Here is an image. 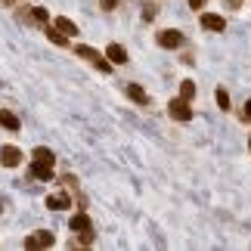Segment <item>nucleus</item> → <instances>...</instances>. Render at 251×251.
Returning a JSON list of instances; mask_svg holds the SVG:
<instances>
[{
    "label": "nucleus",
    "mask_w": 251,
    "mask_h": 251,
    "mask_svg": "<svg viewBox=\"0 0 251 251\" xmlns=\"http://www.w3.org/2000/svg\"><path fill=\"white\" fill-rule=\"evenodd\" d=\"M53 165H56L53 152L47 149V146H37L34 149V161H31V174H34L37 180H50L53 177Z\"/></svg>",
    "instance_id": "1"
},
{
    "label": "nucleus",
    "mask_w": 251,
    "mask_h": 251,
    "mask_svg": "<svg viewBox=\"0 0 251 251\" xmlns=\"http://www.w3.org/2000/svg\"><path fill=\"white\" fill-rule=\"evenodd\" d=\"M75 53H78L81 59L93 62V65H96V72H102V75H109V72H112V62L105 59V56H100L96 50H90V47H75Z\"/></svg>",
    "instance_id": "2"
},
{
    "label": "nucleus",
    "mask_w": 251,
    "mask_h": 251,
    "mask_svg": "<svg viewBox=\"0 0 251 251\" xmlns=\"http://www.w3.org/2000/svg\"><path fill=\"white\" fill-rule=\"evenodd\" d=\"M53 242H56V239H53L50 229H41V233H31L25 239V251H44V248H50Z\"/></svg>",
    "instance_id": "3"
},
{
    "label": "nucleus",
    "mask_w": 251,
    "mask_h": 251,
    "mask_svg": "<svg viewBox=\"0 0 251 251\" xmlns=\"http://www.w3.org/2000/svg\"><path fill=\"white\" fill-rule=\"evenodd\" d=\"M168 112H171V115H174L177 121H192V109H189V102L183 100V96H180V100H171Z\"/></svg>",
    "instance_id": "4"
},
{
    "label": "nucleus",
    "mask_w": 251,
    "mask_h": 251,
    "mask_svg": "<svg viewBox=\"0 0 251 251\" xmlns=\"http://www.w3.org/2000/svg\"><path fill=\"white\" fill-rule=\"evenodd\" d=\"M0 165H6V168L22 165V149H19V146H3V149H0Z\"/></svg>",
    "instance_id": "5"
},
{
    "label": "nucleus",
    "mask_w": 251,
    "mask_h": 251,
    "mask_svg": "<svg viewBox=\"0 0 251 251\" xmlns=\"http://www.w3.org/2000/svg\"><path fill=\"white\" fill-rule=\"evenodd\" d=\"M105 59H109L112 65H124L127 62V50H124L121 44H109L105 47Z\"/></svg>",
    "instance_id": "6"
},
{
    "label": "nucleus",
    "mask_w": 251,
    "mask_h": 251,
    "mask_svg": "<svg viewBox=\"0 0 251 251\" xmlns=\"http://www.w3.org/2000/svg\"><path fill=\"white\" fill-rule=\"evenodd\" d=\"M158 44L165 47V50H177V47L183 44V34L174 31V28H171V31H161V34H158Z\"/></svg>",
    "instance_id": "7"
},
{
    "label": "nucleus",
    "mask_w": 251,
    "mask_h": 251,
    "mask_svg": "<svg viewBox=\"0 0 251 251\" xmlns=\"http://www.w3.org/2000/svg\"><path fill=\"white\" fill-rule=\"evenodd\" d=\"M47 208L50 211H69L72 208V196H47Z\"/></svg>",
    "instance_id": "8"
},
{
    "label": "nucleus",
    "mask_w": 251,
    "mask_h": 251,
    "mask_svg": "<svg viewBox=\"0 0 251 251\" xmlns=\"http://www.w3.org/2000/svg\"><path fill=\"white\" fill-rule=\"evenodd\" d=\"M201 25H205L208 31H224V28H226V22L220 16H214V13H205V16H201Z\"/></svg>",
    "instance_id": "9"
},
{
    "label": "nucleus",
    "mask_w": 251,
    "mask_h": 251,
    "mask_svg": "<svg viewBox=\"0 0 251 251\" xmlns=\"http://www.w3.org/2000/svg\"><path fill=\"white\" fill-rule=\"evenodd\" d=\"M53 28H59V31L69 37V34H78V25L72 22V19H65V16H59V19H53Z\"/></svg>",
    "instance_id": "10"
},
{
    "label": "nucleus",
    "mask_w": 251,
    "mask_h": 251,
    "mask_svg": "<svg viewBox=\"0 0 251 251\" xmlns=\"http://www.w3.org/2000/svg\"><path fill=\"white\" fill-rule=\"evenodd\" d=\"M127 96L133 102H140V105H149V96H146V90H143L140 84H127Z\"/></svg>",
    "instance_id": "11"
},
{
    "label": "nucleus",
    "mask_w": 251,
    "mask_h": 251,
    "mask_svg": "<svg viewBox=\"0 0 251 251\" xmlns=\"http://www.w3.org/2000/svg\"><path fill=\"white\" fill-rule=\"evenodd\" d=\"M0 127H6V130H19L22 124H19V118L13 112H6V109H0Z\"/></svg>",
    "instance_id": "12"
},
{
    "label": "nucleus",
    "mask_w": 251,
    "mask_h": 251,
    "mask_svg": "<svg viewBox=\"0 0 251 251\" xmlns=\"http://www.w3.org/2000/svg\"><path fill=\"white\" fill-rule=\"evenodd\" d=\"M69 224H72V233H84V229H93V226H90V217H87V214H75Z\"/></svg>",
    "instance_id": "13"
},
{
    "label": "nucleus",
    "mask_w": 251,
    "mask_h": 251,
    "mask_svg": "<svg viewBox=\"0 0 251 251\" xmlns=\"http://www.w3.org/2000/svg\"><path fill=\"white\" fill-rule=\"evenodd\" d=\"M180 96H183L186 102H192V100H196V84H192V81H183V84H180Z\"/></svg>",
    "instance_id": "14"
},
{
    "label": "nucleus",
    "mask_w": 251,
    "mask_h": 251,
    "mask_svg": "<svg viewBox=\"0 0 251 251\" xmlns=\"http://www.w3.org/2000/svg\"><path fill=\"white\" fill-rule=\"evenodd\" d=\"M47 37H50V41L56 44V47H65L69 41H65V34L59 31V28H47Z\"/></svg>",
    "instance_id": "15"
},
{
    "label": "nucleus",
    "mask_w": 251,
    "mask_h": 251,
    "mask_svg": "<svg viewBox=\"0 0 251 251\" xmlns=\"http://www.w3.org/2000/svg\"><path fill=\"white\" fill-rule=\"evenodd\" d=\"M31 19H34V22H41V25H44V22H50V13H47L44 6H34V9H31Z\"/></svg>",
    "instance_id": "16"
},
{
    "label": "nucleus",
    "mask_w": 251,
    "mask_h": 251,
    "mask_svg": "<svg viewBox=\"0 0 251 251\" xmlns=\"http://www.w3.org/2000/svg\"><path fill=\"white\" fill-rule=\"evenodd\" d=\"M217 105H220V109H229V96H226V90H224V87H220V90H217Z\"/></svg>",
    "instance_id": "17"
},
{
    "label": "nucleus",
    "mask_w": 251,
    "mask_h": 251,
    "mask_svg": "<svg viewBox=\"0 0 251 251\" xmlns=\"http://www.w3.org/2000/svg\"><path fill=\"white\" fill-rule=\"evenodd\" d=\"M118 6V0H102V9H115Z\"/></svg>",
    "instance_id": "18"
},
{
    "label": "nucleus",
    "mask_w": 251,
    "mask_h": 251,
    "mask_svg": "<svg viewBox=\"0 0 251 251\" xmlns=\"http://www.w3.org/2000/svg\"><path fill=\"white\" fill-rule=\"evenodd\" d=\"M189 6L192 9H201V6H205V0H189Z\"/></svg>",
    "instance_id": "19"
},
{
    "label": "nucleus",
    "mask_w": 251,
    "mask_h": 251,
    "mask_svg": "<svg viewBox=\"0 0 251 251\" xmlns=\"http://www.w3.org/2000/svg\"><path fill=\"white\" fill-rule=\"evenodd\" d=\"M242 112H245V121H251V100L245 102V109H242Z\"/></svg>",
    "instance_id": "20"
},
{
    "label": "nucleus",
    "mask_w": 251,
    "mask_h": 251,
    "mask_svg": "<svg viewBox=\"0 0 251 251\" xmlns=\"http://www.w3.org/2000/svg\"><path fill=\"white\" fill-rule=\"evenodd\" d=\"M0 214H3V201H0Z\"/></svg>",
    "instance_id": "21"
},
{
    "label": "nucleus",
    "mask_w": 251,
    "mask_h": 251,
    "mask_svg": "<svg viewBox=\"0 0 251 251\" xmlns=\"http://www.w3.org/2000/svg\"><path fill=\"white\" fill-rule=\"evenodd\" d=\"M248 146H251V143H248Z\"/></svg>",
    "instance_id": "22"
}]
</instances>
